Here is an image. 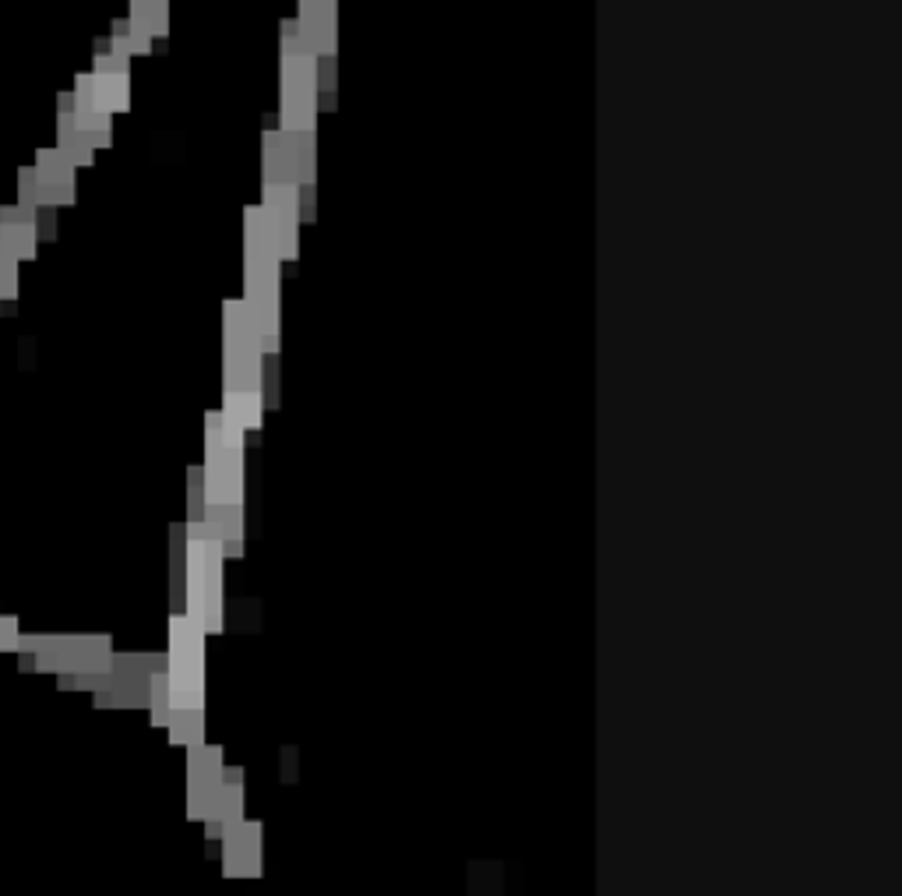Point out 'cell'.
Returning a JSON list of instances; mask_svg holds the SVG:
<instances>
[{
    "label": "cell",
    "instance_id": "6da1fadb",
    "mask_svg": "<svg viewBox=\"0 0 902 896\" xmlns=\"http://www.w3.org/2000/svg\"><path fill=\"white\" fill-rule=\"evenodd\" d=\"M226 847V875H258V850H261V826L258 823H233L222 833Z\"/></svg>",
    "mask_w": 902,
    "mask_h": 896
},
{
    "label": "cell",
    "instance_id": "7a4b0ae2",
    "mask_svg": "<svg viewBox=\"0 0 902 896\" xmlns=\"http://www.w3.org/2000/svg\"><path fill=\"white\" fill-rule=\"evenodd\" d=\"M261 407H265V402H261L258 388H240V392H226L222 413L247 431V427H258L261 424Z\"/></svg>",
    "mask_w": 902,
    "mask_h": 896
},
{
    "label": "cell",
    "instance_id": "3957f363",
    "mask_svg": "<svg viewBox=\"0 0 902 896\" xmlns=\"http://www.w3.org/2000/svg\"><path fill=\"white\" fill-rule=\"evenodd\" d=\"M167 727H170V741L176 744L202 741V710H173Z\"/></svg>",
    "mask_w": 902,
    "mask_h": 896
},
{
    "label": "cell",
    "instance_id": "277c9868",
    "mask_svg": "<svg viewBox=\"0 0 902 896\" xmlns=\"http://www.w3.org/2000/svg\"><path fill=\"white\" fill-rule=\"evenodd\" d=\"M14 646H19V621L0 618V650H14Z\"/></svg>",
    "mask_w": 902,
    "mask_h": 896
}]
</instances>
